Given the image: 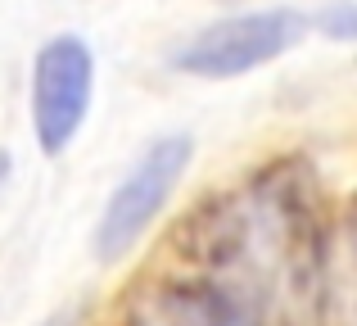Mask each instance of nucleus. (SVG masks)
Masks as SVG:
<instances>
[{
	"label": "nucleus",
	"mask_w": 357,
	"mask_h": 326,
	"mask_svg": "<svg viewBox=\"0 0 357 326\" xmlns=\"http://www.w3.org/2000/svg\"><path fill=\"white\" fill-rule=\"evenodd\" d=\"M340 304H344V326H357V200L349 209V231H344V286H340Z\"/></svg>",
	"instance_id": "nucleus-5"
},
{
	"label": "nucleus",
	"mask_w": 357,
	"mask_h": 326,
	"mask_svg": "<svg viewBox=\"0 0 357 326\" xmlns=\"http://www.w3.org/2000/svg\"><path fill=\"white\" fill-rule=\"evenodd\" d=\"M307 32V18L298 9H253V14H231L195 32L172 64L190 77H244L262 64L294 50Z\"/></svg>",
	"instance_id": "nucleus-2"
},
{
	"label": "nucleus",
	"mask_w": 357,
	"mask_h": 326,
	"mask_svg": "<svg viewBox=\"0 0 357 326\" xmlns=\"http://www.w3.org/2000/svg\"><path fill=\"white\" fill-rule=\"evenodd\" d=\"M5 181H9V154L0 150V186H5Z\"/></svg>",
	"instance_id": "nucleus-7"
},
{
	"label": "nucleus",
	"mask_w": 357,
	"mask_h": 326,
	"mask_svg": "<svg viewBox=\"0 0 357 326\" xmlns=\"http://www.w3.org/2000/svg\"><path fill=\"white\" fill-rule=\"evenodd\" d=\"M317 27L331 41H357V0H335L317 14Z\"/></svg>",
	"instance_id": "nucleus-6"
},
{
	"label": "nucleus",
	"mask_w": 357,
	"mask_h": 326,
	"mask_svg": "<svg viewBox=\"0 0 357 326\" xmlns=\"http://www.w3.org/2000/svg\"><path fill=\"white\" fill-rule=\"evenodd\" d=\"M190 154H195V141L185 132L158 136L140 154L136 168L118 181V191L109 195L105 213H100V227H96V254L100 258H122L154 227V218L167 209L172 191L181 186L185 168H190Z\"/></svg>",
	"instance_id": "nucleus-3"
},
{
	"label": "nucleus",
	"mask_w": 357,
	"mask_h": 326,
	"mask_svg": "<svg viewBox=\"0 0 357 326\" xmlns=\"http://www.w3.org/2000/svg\"><path fill=\"white\" fill-rule=\"evenodd\" d=\"M96 96V54L82 36H54L32 64V132L45 154H63Z\"/></svg>",
	"instance_id": "nucleus-4"
},
{
	"label": "nucleus",
	"mask_w": 357,
	"mask_h": 326,
	"mask_svg": "<svg viewBox=\"0 0 357 326\" xmlns=\"http://www.w3.org/2000/svg\"><path fill=\"white\" fill-rule=\"evenodd\" d=\"M204 281L240 304L253 326H303L321 304V204L294 163L253 177L190 222Z\"/></svg>",
	"instance_id": "nucleus-1"
}]
</instances>
